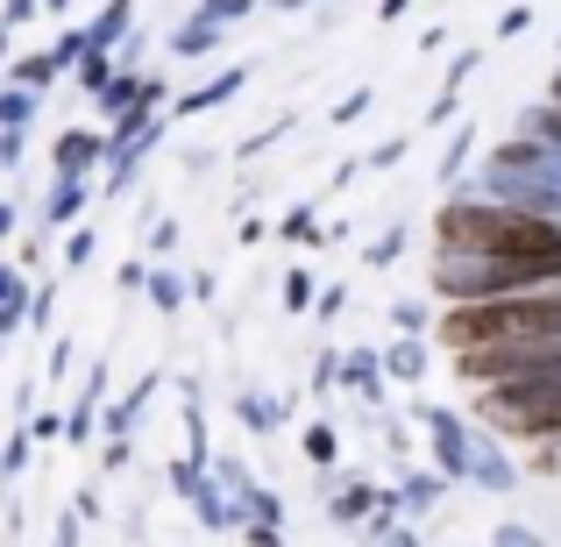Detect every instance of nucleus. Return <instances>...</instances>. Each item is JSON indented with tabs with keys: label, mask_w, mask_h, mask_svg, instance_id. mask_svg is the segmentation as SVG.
I'll return each mask as SVG.
<instances>
[{
	"label": "nucleus",
	"mask_w": 561,
	"mask_h": 547,
	"mask_svg": "<svg viewBox=\"0 0 561 547\" xmlns=\"http://www.w3.org/2000/svg\"><path fill=\"white\" fill-rule=\"evenodd\" d=\"M434 257H505V263H540L561 277V220L526 214L512 200H448L434 214Z\"/></svg>",
	"instance_id": "nucleus-1"
},
{
	"label": "nucleus",
	"mask_w": 561,
	"mask_h": 547,
	"mask_svg": "<svg viewBox=\"0 0 561 547\" xmlns=\"http://www.w3.org/2000/svg\"><path fill=\"white\" fill-rule=\"evenodd\" d=\"M561 334V285L548 292H512V299H477V306H440L426 342L440 356H469L491 342H554Z\"/></svg>",
	"instance_id": "nucleus-2"
},
{
	"label": "nucleus",
	"mask_w": 561,
	"mask_h": 547,
	"mask_svg": "<svg viewBox=\"0 0 561 547\" xmlns=\"http://www.w3.org/2000/svg\"><path fill=\"white\" fill-rule=\"evenodd\" d=\"M561 285L540 263H505V257H434L426 271V292L440 306H477V299H512V292H548Z\"/></svg>",
	"instance_id": "nucleus-3"
},
{
	"label": "nucleus",
	"mask_w": 561,
	"mask_h": 547,
	"mask_svg": "<svg viewBox=\"0 0 561 547\" xmlns=\"http://www.w3.org/2000/svg\"><path fill=\"white\" fill-rule=\"evenodd\" d=\"M477 420L505 441H561V377L554 384H491V391H477Z\"/></svg>",
	"instance_id": "nucleus-4"
},
{
	"label": "nucleus",
	"mask_w": 561,
	"mask_h": 547,
	"mask_svg": "<svg viewBox=\"0 0 561 547\" xmlns=\"http://www.w3.org/2000/svg\"><path fill=\"white\" fill-rule=\"evenodd\" d=\"M455 377L491 391V384H554L561 377V334L554 342H491V349H469V356H448Z\"/></svg>",
	"instance_id": "nucleus-5"
},
{
	"label": "nucleus",
	"mask_w": 561,
	"mask_h": 547,
	"mask_svg": "<svg viewBox=\"0 0 561 547\" xmlns=\"http://www.w3.org/2000/svg\"><path fill=\"white\" fill-rule=\"evenodd\" d=\"M57 179H85V171L100 164V157H107V143L93 136V128H71V136H57Z\"/></svg>",
	"instance_id": "nucleus-6"
},
{
	"label": "nucleus",
	"mask_w": 561,
	"mask_h": 547,
	"mask_svg": "<svg viewBox=\"0 0 561 547\" xmlns=\"http://www.w3.org/2000/svg\"><path fill=\"white\" fill-rule=\"evenodd\" d=\"M383 369H391V377H420V369H426V342H420V334H412V342H391V349H383Z\"/></svg>",
	"instance_id": "nucleus-7"
},
{
	"label": "nucleus",
	"mask_w": 561,
	"mask_h": 547,
	"mask_svg": "<svg viewBox=\"0 0 561 547\" xmlns=\"http://www.w3.org/2000/svg\"><path fill=\"white\" fill-rule=\"evenodd\" d=\"M14 314H22V271H14V263H0V334L14 328Z\"/></svg>",
	"instance_id": "nucleus-8"
},
{
	"label": "nucleus",
	"mask_w": 561,
	"mask_h": 547,
	"mask_svg": "<svg viewBox=\"0 0 561 547\" xmlns=\"http://www.w3.org/2000/svg\"><path fill=\"white\" fill-rule=\"evenodd\" d=\"M28 114H36V93H28V86H8V93H0V128H22Z\"/></svg>",
	"instance_id": "nucleus-9"
},
{
	"label": "nucleus",
	"mask_w": 561,
	"mask_h": 547,
	"mask_svg": "<svg viewBox=\"0 0 561 547\" xmlns=\"http://www.w3.org/2000/svg\"><path fill=\"white\" fill-rule=\"evenodd\" d=\"M398 249H405V228H383L377 242L363 249V257H370V263H398Z\"/></svg>",
	"instance_id": "nucleus-10"
},
{
	"label": "nucleus",
	"mask_w": 561,
	"mask_h": 547,
	"mask_svg": "<svg viewBox=\"0 0 561 547\" xmlns=\"http://www.w3.org/2000/svg\"><path fill=\"white\" fill-rule=\"evenodd\" d=\"M334 448H342L334 426H306V455H313V463H334Z\"/></svg>",
	"instance_id": "nucleus-11"
},
{
	"label": "nucleus",
	"mask_w": 561,
	"mask_h": 547,
	"mask_svg": "<svg viewBox=\"0 0 561 547\" xmlns=\"http://www.w3.org/2000/svg\"><path fill=\"white\" fill-rule=\"evenodd\" d=\"M398 157H405V136H391V143H383V150H370V171H391Z\"/></svg>",
	"instance_id": "nucleus-12"
},
{
	"label": "nucleus",
	"mask_w": 561,
	"mask_h": 547,
	"mask_svg": "<svg viewBox=\"0 0 561 547\" xmlns=\"http://www.w3.org/2000/svg\"><path fill=\"white\" fill-rule=\"evenodd\" d=\"M285 235H291V242H313V214H306V206H299V214H285Z\"/></svg>",
	"instance_id": "nucleus-13"
},
{
	"label": "nucleus",
	"mask_w": 561,
	"mask_h": 547,
	"mask_svg": "<svg viewBox=\"0 0 561 547\" xmlns=\"http://www.w3.org/2000/svg\"><path fill=\"white\" fill-rule=\"evenodd\" d=\"M0 235H14V206L8 200H0Z\"/></svg>",
	"instance_id": "nucleus-14"
}]
</instances>
